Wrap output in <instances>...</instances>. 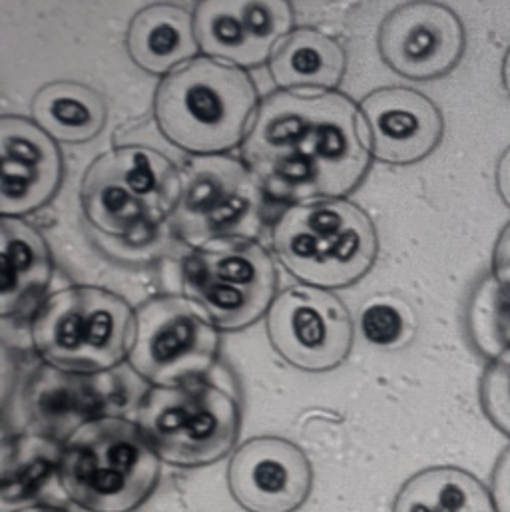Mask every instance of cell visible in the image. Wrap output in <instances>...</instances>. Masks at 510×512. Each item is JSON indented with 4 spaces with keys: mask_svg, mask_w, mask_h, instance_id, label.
I'll return each mask as SVG.
<instances>
[{
    "mask_svg": "<svg viewBox=\"0 0 510 512\" xmlns=\"http://www.w3.org/2000/svg\"><path fill=\"white\" fill-rule=\"evenodd\" d=\"M491 495L497 512H510V445L501 453L493 469Z\"/></svg>",
    "mask_w": 510,
    "mask_h": 512,
    "instance_id": "cell-25",
    "label": "cell"
},
{
    "mask_svg": "<svg viewBox=\"0 0 510 512\" xmlns=\"http://www.w3.org/2000/svg\"><path fill=\"white\" fill-rule=\"evenodd\" d=\"M479 397L485 417L510 439V349L489 361L481 377Z\"/></svg>",
    "mask_w": 510,
    "mask_h": 512,
    "instance_id": "cell-24",
    "label": "cell"
},
{
    "mask_svg": "<svg viewBox=\"0 0 510 512\" xmlns=\"http://www.w3.org/2000/svg\"><path fill=\"white\" fill-rule=\"evenodd\" d=\"M12 512H70L64 511V509H58V507H50V505H30V507H22V509H16Z\"/></svg>",
    "mask_w": 510,
    "mask_h": 512,
    "instance_id": "cell-28",
    "label": "cell"
},
{
    "mask_svg": "<svg viewBox=\"0 0 510 512\" xmlns=\"http://www.w3.org/2000/svg\"><path fill=\"white\" fill-rule=\"evenodd\" d=\"M343 46L317 28H295L269 58V74L285 92H335L345 76Z\"/></svg>",
    "mask_w": 510,
    "mask_h": 512,
    "instance_id": "cell-19",
    "label": "cell"
},
{
    "mask_svg": "<svg viewBox=\"0 0 510 512\" xmlns=\"http://www.w3.org/2000/svg\"><path fill=\"white\" fill-rule=\"evenodd\" d=\"M0 214L22 218L44 208L58 192L64 162L58 144L32 120H0Z\"/></svg>",
    "mask_w": 510,
    "mask_h": 512,
    "instance_id": "cell-16",
    "label": "cell"
},
{
    "mask_svg": "<svg viewBox=\"0 0 510 512\" xmlns=\"http://www.w3.org/2000/svg\"><path fill=\"white\" fill-rule=\"evenodd\" d=\"M503 86L510 96V48L507 50V56L503 60Z\"/></svg>",
    "mask_w": 510,
    "mask_h": 512,
    "instance_id": "cell-29",
    "label": "cell"
},
{
    "mask_svg": "<svg viewBox=\"0 0 510 512\" xmlns=\"http://www.w3.org/2000/svg\"><path fill=\"white\" fill-rule=\"evenodd\" d=\"M182 172L148 146H120L98 156L80 186L86 222L110 238H138L174 218Z\"/></svg>",
    "mask_w": 510,
    "mask_h": 512,
    "instance_id": "cell-6",
    "label": "cell"
},
{
    "mask_svg": "<svg viewBox=\"0 0 510 512\" xmlns=\"http://www.w3.org/2000/svg\"><path fill=\"white\" fill-rule=\"evenodd\" d=\"M359 325L371 345L393 351L411 343L417 331V315L397 295H375L363 305Z\"/></svg>",
    "mask_w": 510,
    "mask_h": 512,
    "instance_id": "cell-23",
    "label": "cell"
},
{
    "mask_svg": "<svg viewBox=\"0 0 510 512\" xmlns=\"http://www.w3.org/2000/svg\"><path fill=\"white\" fill-rule=\"evenodd\" d=\"M257 106L252 76L208 56L164 76L154 94L160 132L194 156H218L242 146Z\"/></svg>",
    "mask_w": 510,
    "mask_h": 512,
    "instance_id": "cell-2",
    "label": "cell"
},
{
    "mask_svg": "<svg viewBox=\"0 0 510 512\" xmlns=\"http://www.w3.org/2000/svg\"><path fill=\"white\" fill-rule=\"evenodd\" d=\"M467 325L475 349L489 361L510 349V299L493 273L475 287Z\"/></svg>",
    "mask_w": 510,
    "mask_h": 512,
    "instance_id": "cell-22",
    "label": "cell"
},
{
    "mask_svg": "<svg viewBox=\"0 0 510 512\" xmlns=\"http://www.w3.org/2000/svg\"><path fill=\"white\" fill-rule=\"evenodd\" d=\"M126 48L138 68L168 76L194 60L200 50L194 16L178 4H150L134 14Z\"/></svg>",
    "mask_w": 510,
    "mask_h": 512,
    "instance_id": "cell-17",
    "label": "cell"
},
{
    "mask_svg": "<svg viewBox=\"0 0 510 512\" xmlns=\"http://www.w3.org/2000/svg\"><path fill=\"white\" fill-rule=\"evenodd\" d=\"M359 110L371 154L391 166L425 160L439 148L445 134L439 106L413 88H377L363 98Z\"/></svg>",
    "mask_w": 510,
    "mask_h": 512,
    "instance_id": "cell-15",
    "label": "cell"
},
{
    "mask_svg": "<svg viewBox=\"0 0 510 512\" xmlns=\"http://www.w3.org/2000/svg\"><path fill=\"white\" fill-rule=\"evenodd\" d=\"M293 20L289 2H200L194 10L200 50L238 68L267 62L293 32Z\"/></svg>",
    "mask_w": 510,
    "mask_h": 512,
    "instance_id": "cell-13",
    "label": "cell"
},
{
    "mask_svg": "<svg viewBox=\"0 0 510 512\" xmlns=\"http://www.w3.org/2000/svg\"><path fill=\"white\" fill-rule=\"evenodd\" d=\"M497 190L501 200L510 210V146L503 152L497 164Z\"/></svg>",
    "mask_w": 510,
    "mask_h": 512,
    "instance_id": "cell-27",
    "label": "cell"
},
{
    "mask_svg": "<svg viewBox=\"0 0 510 512\" xmlns=\"http://www.w3.org/2000/svg\"><path fill=\"white\" fill-rule=\"evenodd\" d=\"M136 313L128 301L104 287L72 285L50 295L34 313L30 337L52 369L96 375L128 359Z\"/></svg>",
    "mask_w": 510,
    "mask_h": 512,
    "instance_id": "cell-5",
    "label": "cell"
},
{
    "mask_svg": "<svg viewBox=\"0 0 510 512\" xmlns=\"http://www.w3.org/2000/svg\"><path fill=\"white\" fill-rule=\"evenodd\" d=\"M220 353L218 327L188 299L158 295L136 311L130 367L154 387L202 379Z\"/></svg>",
    "mask_w": 510,
    "mask_h": 512,
    "instance_id": "cell-10",
    "label": "cell"
},
{
    "mask_svg": "<svg viewBox=\"0 0 510 512\" xmlns=\"http://www.w3.org/2000/svg\"><path fill=\"white\" fill-rule=\"evenodd\" d=\"M265 196L244 160L194 156L182 170V198L172 220L178 236L196 250L222 238L255 240Z\"/></svg>",
    "mask_w": 510,
    "mask_h": 512,
    "instance_id": "cell-9",
    "label": "cell"
},
{
    "mask_svg": "<svg viewBox=\"0 0 510 512\" xmlns=\"http://www.w3.org/2000/svg\"><path fill=\"white\" fill-rule=\"evenodd\" d=\"M242 160L267 196L297 204L357 190L371 146L361 110L345 94L277 90L259 102Z\"/></svg>",
    "mask_w": 510,
    "mask_h": 512,
    "instance_id": "cell-1",
    "label": "cell"
},
{
    "mask_svg": "<svg viewBox=\"0 0 510 512\" xmlns=\"http://www.w3.org/2000/svg\"><path fill=\"white\" fill-rule=\"evenodd\" d=\"M493 277L510 299V222L501 232L493 252Z\"/></svg>",
    "mask_w": 510,
    "mask_h": 512,
    "instance_id": "cell-26",
    "label": "cell"
},
{
    "mask_svg": "<svg viewBox=\"0 0 510 512\" xmlns=\"http://www.w3.org/2000/svg\"><path fill=\"white\" fill-rule=\"evenodd\" d=\"M182 287L218 329L250 327L275 301L277 271L269 252L250 238H222L194 250L182 265Z\"/></svg>",
    "mask_w": 510,
    "mask_h": 512,
    "instance_id": "cell-8",
    "label": "cell"
},
{
    "mask_svg": "<svg viewBox=\"0 0 510 512\" xmlns=\"http://www.w3.org/2000/svg\"><path fill=\"white\" fill-rule=\"evenodd\" d=\"M379 54L403 78L427 82L451 74L467 48L459 14L439 2H407L379 26Z\"/></svg>",
    "mask_w": 510,
    "mask_h": 512,
    "instance_id": "cell-12",
    "label": "cell"
},
{
    "mask_svg": "<svg viewBox=\"0 0 510 512\" xmlns=\"http://www.w3.org/2000/svg\"><path fill=\"white\" fill-rule=\"evenodd\" d=\"M136 423L164 463L198 469L232 453L242 411L228 391L196 379L176 387H152L138 407Z\"/></svg>",
    "mask_w": 510,
    "mask_h": 512,
    "instance_id": "cell-7",
    "label": "cell"
},
{
    "mask_svg": "<svg viewBox=\"0 0 510 512\" xmlns=\"http://www.w3.org/2000/svg\"><path fill=\"white\" fill-rule=\"evenodd\" d=\"M32 122L54 142L86 144L94 140L106 124V104L102 96L74 80H56L42 86L32 98Z\"/></svg>",
    "mask_w": 510,
    "mask_h": 512,
    "instance_id": "cell-20",
    "label": "cell"
},
{
    "mask_svg": "<svg viewBox=\"0 0 510 512\" xmlns=\"http://www.w3.org/2000/svg\"><path fill=\"white\" fill-rule=\"evenodd\" d=\"M271 246L293 277L319 289L357 283L371 271L379 252L371 218L345 198L287 206L273 222Z\"/></svg>",
    "mask_w": 510,
    "mask_h": 512,
    "instance_id": "cell-4",
    "label": "cell"
},
{
    "mask_svg": "<svg viewBox=\"0 0 510 512\" xmlns=\"http://www.w3.org/2000/svg\"><path fill=\"white\" fill-rule=\"evenodd\" d=\"M228 487L246 512H295L311 495L313 469L295 443L255 437L232 455Z\"/></svg>",
    "mask_w": 510,
    "mask_h": 512,
    "instance_id": "cell-14",
    "label": "cell"
},
{
    "mask_svg": "<svg viewBox=\"0 0 510 512\" xmlns=\"http://www.w3.org/2000/svg\"><path fill=\"white\" fill-rule=\"evenodd\" d=\"M391 512H497L491 489L461 467H429L409 477Z\"/></svg>",
    "mask_w": 510,
    "mask_h": 512,
    "instance_id": "cell-21",
    "label": "cell"
},
{
    "mask_svg": "<svg viewBox=\"0 0 510 512\" xmlns=\"http://www.w3.org/2000/svg\"><path fill=\"white\" fill-rule=\"evenodd\" d=\"M58 483L86 512H134L156 491L162 459L136 421L100 415L62 445Z\"/></svg>",
    "mask_w": 510,
    "mask_h": 512,
    "instance_id": "cell-3",
    "label": "cell"
},
{
    "mask_svg": "<svg viewBox=\"0 0 510 512\" xmlns=\"http://www.w3.org/2000/svg\"><path fill=\"white\" fill-rule=\"evenodd\" d=\"M267 337L277 355L295 369L323 373L339 367L353 347V319L331 291L293 285L267 313Z\"/></svg>",
    "mask_w": 510,
    "mask_h": 512,
    "instance_id": "cell-11",
    "label": "cell"
},
{
    "mask_svg": "<svg viewBox=\"0 0 510 512\" xmlns=\"http://www.w3.org/2000/svg\"><path fill=\"white\" fill-rule=\"evenodd\" d=\"M52 279V254L44 236L22 218L0 220V313L26 311Z\"/></svg>",
    "mask_w": 510,
    "mask_h": 512,
    "instance_id": "cell-18",
    "label": "cell"
}]
</instances>
